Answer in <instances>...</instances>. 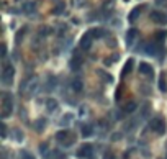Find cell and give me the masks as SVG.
<instances>
[{"label":"cell","mask_w":167,"mask_h":159,"mask_svg":"<svg viewBox=\"0 0 167 159\" xmlns=\"http://www.w3.org/2000/svg\"><path fill=\"white\" fill-rule=\"evenodd\" d=\"M44 126H46V120H44V118H39V120H36V131H39V133H41V131L44 130Z\"/></svg>","instance_id":"obj_21"},{"label":"cell","mask_w":167,"mask_h":159,"mask_svg":"<svg viewBox=\"0 0 167 159\" xmlns=\"http://www.w3.org/2000/svg\"><path fill=\"white\" fill-rule=\"evenodd\" d=\"M62 10H64V4H59V5H57V7L53 10V13H54V15H59Z\"/></svg>","instance_id":"obj_24"},{"label":"cell","mask_w":167,"mask_h":159,"mask_svg":"<svg viewBox=\"0 0 167 159\" xmlns=\"http://www.w3.org/2000/svg\"><path fill=\"white\" fill-rule=\"evenodd\" d=\"M0 130H2V138H7V126H5V123H0Z\"/></svg>","instance_id":"obj_26"},{"label":"cell","mask_w":167,"mask_h":159,"mask_svg":"<svg viewBox=\"0 0 167 159\" xmlns=\"http://www.w3.org/2000/svg\"><path fill=\"white\" fill-rule=\"evenodd\" d=\"M48 31H51V30H49V28H46V26H44V28H41V35H43V36L49 35V33H48Z\"/></svg>","instance_id":"obj_29"},{"label":"cell","mask_w":167,"mask_h":159,"mask_svg":"<svg viewBox=\"0 0 167 159\" xmlns=\"http://www.w3.org/2000/svg\"><path fill=\"white\" fill-rule=\"evenodd\" d=\"M93 152V146L89 144V143H85V144H82L80 148H79L77 151V158H89L90 154Z\"/></svg>","instance_id":"obj_7"},{"label":"cell","mask_w":167,"mask_h":159,"mask_svg":"<svg viewBox=\"0 0 167 159\" xmlns=\"http://www.w3.org/2000/svg\"><path fill=\"white\" fill-rule=\"evenodd\" d=\"M46 148H48V144H46V143H43V144H41V148H39V149H41V152H44V151H46Z\"/></svg>","instance_id":"obj_33"},{"label":"cell","mask_w":167,"mask_h":159,"mask_svg":"<svg viewBox=\"0 0 167 159\" xmlns=\"http://www.w3.org/2000/svg\"><path fill=\"white\" fill-rule=\"evenodd\" d=\"M46 108H48V112H53V110H56V108H57V102H56L54 99H48Z\"/></svg>","instance_id":"obj_19"},{"label":"cell","mask_w":167,"mask_h":159,"mask_svg":"<svg viewBox=\"0 0 167 159\" xmlns=\"http://www.w3.org/2000/svg\"><path fill=\"white\" fill-rule=\"evenodd\" d=\"M103 30H100V28H95V30H92V36L93 38H103Z\"/></svg>","instance_id":"obj_23"},{"label":"cell","mask_w":167,"mask_h":159,"mask_svg":"<svg viewBox=\"0 0 167 159\" xmlns=\"http://www.w3.org/2000/svg\"><path fill=\"white\" fill-rule=\"evenodd\" d=\"M25 33H26V28H20L17 31V38H15V43H17V44H22V39H23V36H25Z\"/></svg>","instance_id":"obj_18"},{"label":"cell","mask_w":167,"mask_h":159,"mask_svg":"<svg viewBox=\"0 0 167 159\" xmlns=\"http://www.w3.org/2000/svg\"><path fill=\"white\" fill-rule=\"evenodd\" d=\"M56 139L59 143H62L64 146H71L74 143V138H72V134L69 133L67 130H62V131H57L56 133Z\"/></svg>","instance_id":"obj_4"},{"label":"cell","mask_w":167,"mask_h":159,"mask_svg":"<svg viewBox=\"0 0 167 159\" xmlns=\"http://www.w3.org/2000/svg\"><path fill=\"white\" fill-rule=\"evenodd\" d=\"M139 72H141V74L149 76V77H153V66L147 64V62H141V64H139Z\"/></svg>","instance_id":"obj_10"},{"label":"cell","mask_w":167,"mask_h":159,"mask_svg":"<svg viewBox=\"0 0 167 159\" xmlns=\"http://www.w3.org/2000/svg\"><path fill=\"white\" fill-rule=\"evenodd\" d=\"M151 20L154 21V23H159V25H166L167 23V15L164 13V12H159V10H154L151 12Z\"/></svg>","instance_id":"obj_5"},{"label":"cell","mask_w":167,"mask_h":159,"mask_svg":"<svg viewBox=\"0 0 167 159\" xmlns=\"http://www.w3.org/2000/svg\"><path fill=\"white\" fill-rule=\"evenodd\" d=\"M22 159H35V156L30 154V152H23V158Z\"/></svg>","instance_id":"obj_28"},{"label":"cell","mask_w":167,"mask_h":159,"mask_svg":"<svg viewBox=\"0 0 167 159\" xmlns=\"http://www.w3.org/2000/svg\"><path fill=\"white\" fill-rule=\"evenodd\" d=\"M136 107H138V103L136 102H128L126 105H124V112L126 113H133L136 110Z\"/></svg>","instance_id":"obj_20"},{"label":"cell","mask_w":167,"mask_h":159,"mask_svg":"<svg viewBox=\"0 0 167 159\" xmlns=\"http://www.w3.org/2000/svg\"><path fill=\"white\" fill-rule=\"evenodd\" d=\"M142 53L144 54H147V56H156L157 54V43H153V41H147V43H144V44H142Z\"/></svg>","instance_id":"obj_6"},{"label":"cell","mask_w":167,"mask_h":159,"mask_svg":"<svg viewBox=\"0 0 167 159\" xmlns=\"http://www.w3.org/2000/svg\"><path fill=\"white\" fill-rule=\"evenodd\" d=\"M92 41H93V36H92V31H87L85 35L82 36L80 39V48L82 49H90V46H92Z\"/></svg>","instance_id":"obj_8"},{"label":"cell","mask_w":167,"mask_h":159,"mask_svg":"<svg viewBox=\"0 0 167 159\" xmlns=\"http://www.w3.org/2000/svg\"><path fill=\"white\" fill-rule=\"evenodd\" d=\"M2 82H4L5 85H12L13 84V77H15V69L12 64H5L4 69H2Z\"/></svg>","instance_id":"obj_2"},{"label":"cell","mask_w":167,"mask_h":159,"mask_svg":"<svg viewBox=\"0 0 167 159\" xmlns=\"http://www.w3.org/2000/svg\"><path fill=\"white\" fill-rule=\"evenodd\" d=\"M136 38H138V30H129L128 33H126V44H128L129 48L134 44V41H136Z\"/></svg>","instance_id":"obj_9"},{"label":"cell","mask_w":167,"mask_h":159,"mask_svg":"<svg viewBox=\"0 0 167 159\" xmlns=\"http://www.w3.org/2000/svg\"><path fill=\"white\" fill-rule=\"evenodd\" d=\"M92 133H93L92 125H82V136H84V138H89Z\"/></svg>","instance_id":"obj_17"},{"label":"cell","mask_w":167,"mask_h":159,"mask_svg":"<svg viewBox=\"0 0 167 159\" xmlns=\"http://www.w3.org/2000/svg\"><path fill=\"white\" fill-rule=\"evenodd\" d=\"M133 67H134V59H128V61H126V64H124V67H123V72H121V77H124V76H128L129 72L133 71Z\"/></svg>","instance_id":"obj_12"},{"label":"cell","mask_w":167,"mask_h":159,"mask_svg":"<svg viewBox=\"0 0 167 159\" xmlns=\"http://www.w3.org/2000/svg\"><path fill=\"white\" fill-rule=\"evenodd\" d=\"M103 159H116V158H115V154L111 151H105L103 152Z\"/></svg>","instance_id":"obj_25"},{"label":"cell","mask_w":167,"mask_h":159,"mask_svg":"<svg viewBox=\"0 0 167 159\" xmlns=\"http://www.w3.org/2000/svg\"><path fill=\"white\" fill-rule=\"evenodd\" d=\"M69 120H71V115H67V117H64V118H62V120H61V125H66Z\"/></svg>","instance_id":"obj_30"},{"label":"cell","mask_w":167,"mask_h":159,"mask_svg":"<svg viewBox=\"0 0 167 159\" xmlns=\"http://www.w3.org/2000/svg\"><path fill=\"white\" fill-rule=\"evenodd\" d=\"M72 89H74L75 92H80L82 90V81L80 79H74V82H72Z\"/></svg>","instance_id":"obj_22"},{"label":"cell","mask_w":167,"mask_h":159,"mask_svg":"<svg viewBox=\"0 0 167 159\" xmlns=\"http://www.w3.org/2000/svg\"><path fill=\"white\" fill-rule=\"evenodd\" d=\"M149 126H151V130H153L154 133H157V134H164L166 133V121H164L160 117L153 118L151 123H149Z\"/></svg>","instance_id":"obj_3"},{"label":"cell","mask_w":167,"mask_h":159,"mask_svg":"<svg viewBox=\"0 0 167 159\" xmlns=\"http://www.w3.org/2000/svg\"><path fill=\"white\" fill-rule=\"evenodd\" d=\"M82 62H84V61H82V57H80V56H74L71 61H69V66H71L72 71H77L79 67L82 66Z\"/></svg>","instance_id":"obj_11"},{"label":"cell","mask_w":167,"mask_h":159,"mask_svg":"<svg viewBox=\"0 0 167 159\" xmlns=\"http://www.w3.org/2000/svg\"><path fill=\"white\" fill-rule=\"evenodd\" d=\"M159 90L162 94L167 92V81H166V74H164V72L159 76Z\"/></svg>","instance_id":"obj_14"},{"label":"cell","mask_w":167,"mask_h":159,"mask_svg":"<svg viewBox=\"0 0 167 159\" xmlns=\"http://www.w3.org/2000/svg\"><path fill=\"white\" fill-rule=\"evenodd\" d=\"M26 84H28V82H26V81L23 82V85H26ZM35 84H36V79H35V81H33V84L30 85V89H33V87H35ZM23 89H25V87H22V90H23Z\"/></svg>","instance_id":"obj_31"},{"label":"cell","mask_w":167,"mask_h":159,"mask_svg":"<svg viewBox=\"0 0 167 159\" xmlns=\"http://www.w3.org/2000/svg\"><path fill=\"white\" fill-rule=\"evenodd\" d=\"M5 53H7V48H5V44H2V54L5 56Z\"/></svg>","instance_id":"obj_34"},{"label":"cell","mask_w":167,"mask_h":159,"mask_svg":"<svg viewBox=\"0 0 167 159\" xmlns=\"http://www.w3.org/2000/svg\"><path fill=\"white\" fill-rule=\"evenodd\" d=\"M141 10H142V8H141V5H139V7H134V8L131 10V13H129L128 20L131 21V23H134V21L139 18V15H141Z\"/></svg>","instance_id":"obj_13"},{"label":"cell","mask_w":167,"mask_h":159,"mask_svg":"<svg viewBox=\"0 0 167 159\" xmlns=\"http://www.w3.org/2000/svg\"><path fill=\"white\" fill-rule=\"evenodd\" d=\"M120 136H121L120 133H115V134H113V138H111V139H113V141H116V139H120Z\"/></svg>","instance_id":"obj_32"},{"label":"cell","mask_w":167,"mask_h":159,"mask_svg":"<svg viewBox=\"0 0 167 159\" xmlns=\"http://www.w3.org/2000/svg\"><path fill=\"white\" fill-rule=\"evenodd\" d=\"M164 0H156V4H162Z\"/></svg>","instance_id":"obj_35"},{"label":"cell","mask_w":167,"mask_h":159,"mask_svg":"<svg viewBox=\"0 0 167 159\" xmlns=\"http://www.w3.org/2000/svg\"><path fill=\"white\" fill-rule=\"evenodd\" d=\"M13 133H15V136H17V141H22L23 139V134L20 130H13Z\"/></svg>","instance_id":"obj_27"},{"label":"cell","mask_w":167,"mask_h":159,"mask_svg":"<svg viewBox=\"0 0 167 159\" xmlns=\"http://www.w3.org/2000/svg\"><path fill=\"white\" fill-rule=\"evenodd\" d=\"M13 112V99L10 94H4V100H2V118H8Z\"/></svg>","instance_id":"obj_1"},{"label":"cell","mask_w":167,"mask_h":159,"mask_svg":"<svg viewBox=\"0 0 167 159\" xmlns=\"http://www.w3.org/2000/svg\"><path fill=\"white\" fill-rule=\"evenodd\" d=\"M23 12L25 13H35L36 12V4L35 2H28V4L23 5Z\"/></svg>","instance_id":"obj_16"},{"label":"cell","mask_w":167,"mask_h":159,"mask_svg":"<svg viewBox=\"0 0 167 159\" xmlns=\"http://www.w3.org/2000/svg\"><path fill=\"white\" fill-rule=\"evenodd\" d=\"M167 38V31L166 30H160V31H156V36H154V39H156V43H164Z\"/></svg>","instance_id":"obj_15"}]
</instances>
